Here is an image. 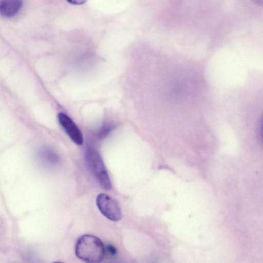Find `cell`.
<instances>
[{"label": "cell", "mask_w": 263, "mask_h": 263, "mask_svg": "<svg viewBox=\"0 0 263 263\" xmlns=\"http://www.w3.org/2000/svg\"><path fill=\"white\" fill-rule=\"evenodd\" d=\"M105 248L102 241L92 235H84L77 240L75 247L77 256L87 262H101L104 256Z\"/></svg>", "instance_id": "6da1fadb"}, {"label": "cell", "mask_w": 263, "mask_h": 263, "mask_svg": "<svg viewBox=\"0 0 263 263\" xmlns=\"http://www.w3.org/2000/svg\"><path fill=\"white\" fill-rule=\"evenodd\" d=\"M58 121L70 139L78 145L83 143V137L80 129L72 120L67 115L60 112L58 115Z\"/></svg>", "instance_id": "277c9868"}, {"label": "cell", "mask_w": 263, "mask_h": 263, "mask_svg": "<svg viewBox=\"0 0 263 263\" xmlns=\"http://www.w3.org/2000/svg\"><path fill=\"white\" fill-rule=\"evenodd\" d=\"M23 6V0H0V15L10 18L15 16Z\"/></svg>", "instance_id": "5b68a950"}, {"label": "cell", "mask_w": 263, "mask_h": 263, "mask_svg": "<svg viewBox=\"0 0 263 263\" xmlns=\"http://www.w3.org/2000/svg\"><path fill=\"white\" fill-rule=\"evenodd\" d=\"M97 206L102 214L107 219L117 221L122 217L121 208L114 198L109 195L101 193L96 198Z\"/></svg>", "instance_id": "3957f363"}, {"label": "cell", "mask_w": 263, "mask_h": 263, "mask_svg": "<svg viewBox=\"0 0 263 263\" xmlns=\"http://www.w3.org/2000/svg\"><path fill=\"white\" fill-rule=\"evenodd\" d=\"M40 155L45 160L50 162H56L58 160L57 155L50 148L44 147L40 151Z\"/></svg>", "instance_id": "8992f818"}, {"label": "cell", "mask_w": 263, "mask_h": 263, "mask_svg": "<svg viewBox=\"0 0 263 263\" xmlns=\"http://www.w3.org/2000/svg\"><path fill=\"white\" fill-rule=\"evenodd\" d=\"M86 161L89 170L101 186L106 190L111 189L109 176L99 153L88 148L86 152Z\"/></svg>", "instance_id": "7a4b0ae2"}, {"label": "cell", "mask_w": 263, "mask_h": 263, "mask_svg": "<svg viewBox=\"0 0 263 263\" xmlns=\"http://www.w3.org/2000/svg\"><path fill=\"white\" fill-rule=\"evenodd\" d=\"M69 3L74 5H80L85 4L87 0H66Z\"/></svg>", "instance_id": "ba28073f"}, {"label": "cell", "mask_w": 263, "mask_h": 263, "mask_svg": "<svg viewBox=\"0 0 263 263\" xmlns=\"http://www.w3.org/2000/svg\"><path fill=\"white\" fill-rule=\"evenodd\" d=\"M106 248L108 252L111 255H115L117 254V250L116 248L111 245H107Z\"/></svg>", "instance_id": "52a82bcc"}]
</instances>
